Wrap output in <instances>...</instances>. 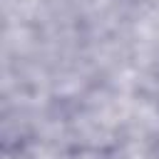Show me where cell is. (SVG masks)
<instances>
[{
  "instance_id": "cell-1",
  "label": "cell",
  "mask_w": 159,
  "mask_h": 159,
  "mask_svg": "<svg viewBox=\"0 0 159 159\" xmlns=\"http://www.w3.org/2000/svg\"><path fill=\"white\" fill-rule=\"evenodd\" d=\"M157 157H159V142H157Z\"/></svg>"
}]
</instances>
